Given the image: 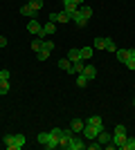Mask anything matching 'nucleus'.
<instances>
[{
  "instance_id": "1",
  "label": "nucleus",
  "mask_w": 135,
  "mask_h": 150,
  "mask_svg": "<svg viewBox=\"0 0 135 150\" xmlns=\"http://www.w3.org/2000/svg\"><path fill=\"white\" fill-rule=\"evenodd\" d=\"M2 144H5L7 150H20L23 146H25V134H5V139H2Z\"/></svg>"
},
{
  "instance_id": "2",
  "label": "nucleus",
  "mask_w": 135,
  "mask_h": 150,
  "mask_svg": "<svg viewBox=\"0 0 135 150\" xmlns=\"http://www.w3.org/2000/svg\"><path fill=\"white\" fill-rule=\"evenodd\" d=\"M90 16H92V7L90 5H81L79 7V11H77V16L72 18V23L77 27H86L88 25V20H90Z\"/></svg>"
},
{
  "instance_id": "3",
  "label": "nucleus",
  "mask_w": 135,
  "mask_h": 150,
  "mask_svg": "<svg viewBox=\"0 0 135 150\" xmlns=\"http://www.w3.org/2000/svg\"><path fill=\"white\" fill-rule=\"evenodd\" d=\"M126 139H129V134H126V125H117L115 132H113V144H115V148L124 150V144H126Z\"/></svg>"
},
{
  "instance_id": "4",
  "label": "nucleus",
  "mask_w": 135,
  "mask_h": 150,
  "mask_svg": "<svg viewBox=\"0 0 135 150\" xmlns=\"http://www.w3.org/2000/svg\"><path fill=\"white\" fill-rule=\"evenodd\" d=\"M95 50H106V52H115V40L113 38H95V43H92Z\"/></svg>"
},
{
  "instance_id": "5",
  "label": "nucleus",
  "mask_w": 135,
  "mask_h": 150,
  "mask_svg": "<svg viewBox=\"0 0 135 150\" xmlns=\"http://www.w3.org/2000/svg\"><path fill=\"white\" fill-rule=\"evenodd\" d=\"M72 137H74V132L68 128V130H63V134L59 137V148H63V150H70V141Z\"/></svg>"
},
{
  "instance_id": "6",
  "label": "nucleus",
  "mask_w": 135,
  "mask_h": 150,
  "mask_svg": "<svg viewBox=\"0 0 135 150\" xmlns=\"http://www.w3.org/2000/svg\"><path fill=\"white\" fill-rule=\"evenodd\" d=\"M70 16H68V13L65 11H56V13H50V23H54V25H56V23H70Z\"/></svg>"
},
{
  "instance_id": "7",
  "label": "nucleus",
  "mask_w": 135,
  "mask_h": 150,
  "mask_svg": "<svg viewBox=\"0 0 135 150\" xmlns=\"http://www.w3.org/2000/svg\"><path fill=\"white\" fill-rule=\"evenodd\" d=\"M81 132H84V137L88 139V141H92V139H97V134H99V128H95V125H88V123H86Z\"/></svg>"
},
{
  "instance_id": "8",
  "label": "nucleus",
  "mask_w": 135,
  "mask_h": 150,
  "mask_svg": "<svg viewBox=\"0 0 135 150\" xmlns=\"http://www.w3.org/2000/svg\"><path fill=\"white\" fill-rule=\"evenodd\" d=\"M115 56L119 63H126L131 56H135V50H115Z\"/></svg>"
},
{
  "instance_id": "9",
  "label": "nucleus",
  "mask_w": 135,
  "mask_h": 150,
  "mask_svg": "<svg viewBox=\"0 0 135 150\" xmlns=\"http://www.w3.org/2000/svg\"><path fill=\"white\" fill-rule=\"evenodd\" d=\"M41 29H43V25H41V23H39L36 18H32L29 23H27V31H29L32 36H39V34H41Z\"/></svg>"
},
{
  "instance_id": "10",
  "label": "nucleus",
  "mask_w": 135,
  "mask_h": 150,
  "mask_svg": "<svg viewBox=\"0 0 135 150\" xmlns=\"http://www.w3.org/2000/svg\"><path fill=\"white\" fill-rule=\"evenodd\" d=\"M63 11L70 16V18H74L79 11V5H74V2H63Z\"/></svg>"
},
{
  "instance_id": "11",
  "label": "nucleus",
  "mask_w": 135,
  "mask_h": 150,
  "mask_svg": "<svg viewBox=\"0 0 135 150\" xmlns=\"http://www.w3.org/2000/svg\"><path fill=\"white\" fill-rule=\"evenodd\" d=\"M86 123H88V125H95V128H99V130H104V121H101V117H99V114L88 117V119H86Z\"/></svg>"
},
{
  "instance_id": "12",
  "label": "nucleus",
  "mask_w": 135,
  "mask_h": 150,
  "mask_svg": "<svg viewBox=\"0 0 135 150\" xmlns=\"http://www.w3.org/2000/svg\"><path fill=\"white\" fill-rule=\"evenodd\" d=\"M54 29H56V25L47 20V23L43 25V29H41V34H39V36H41V38H45V36H50V34H54Z\"/></svg>"
},
{
  "instance_id": "13",
  "label": "nucleus",
  "mask_w": 135,
  "mask_h": 150,
  "mask_svg": "<svg viewBox=\"0 0 135 150\" xmlns=\"http://www.w3.org/2000/svg\"><path fill=\"white\" fill-rule=\"evenodd\" d=\"M86 148V141L81 137H72V141H70V150H84Z\"/></svg>"
},
{
  "instance_id": "14",
  "label": "nucleus",
  "mask_w": 135,
  "mask_h": 150,
  "mask_svg": "<svg viewBox=\"0 0 135 150\" xmlns=\"http://www.w3.org/2000/svg\"><path fill=\"white\" fill-rule=\"evenodd\" d=\"M97 141H99L101 146H106L108 141H113V134H110V132H106V130H99V134H97Z\"/></svg>"
},
{
  "instance_id": "15",
  "label": "nucleus",
  "mask_w": 135,
  "mask_h": 150,
  "mask_svg": "<svg viewBox=\"0 0 135 150\" xmlns=\"http://www.w3.org/2000/svg\"><path fill=\"white\" fill-rule=\"evenodd\" d=\"M84 125H86V121H81V119H72V121H70V130L77 134V132L84 130Z\"/></svg>"
},
{
  "instance_id": "16",
  "label": "nucleus",
  "mask_w": 135,
  "mask_h": 150,
  "mask_svg": "<svg viewBox=\"0 0 135 150\" xmlns=\"http://www.w3.org/2000/svg\"><path fill=\"white\" fill-rule=\"evenodd\" d=\"M20 13H23V16H27V18H29V20L39 16V11H34V9H32V7H29V5H23V7H20Z\"/></svg>"
},
{
  "instance_id": "17",
  "label": "nucleus",
  "mask_w": 135,
  "mask_h": 150,
  "mask_svg": "<svg viewBox=\"0 0 135 150\" xmlns=\"http://www.w3.org/2000/svg\"><path fill=\"white\" fill-rule=\"evenodd\" d=\"M81 74H86V79H88V81H92V79L97 76V67H95V65H86Z\"/></svg>"
},
{
  "instance_id": "18",
  "label": "nucleus",
  "mask_w": 135,
  "mask_h": 150,
  "mask_svg": "<svg viewBox=\"0 0 135 150\" xmlns=\"http://www.w3.org/2000/svg\"><path fill=\"white\" fill-rule=\"evenodd\" d=\"M59 67L63 69V72H68V74H72V61L70 58H61V61H59Z\"/></svg>"
},
{
  "instance_id": "19",
  "label": "nucleus",
  "mask_w": 135,
  "mask_h": 150,
  "mask_svg": "<svg viewBox=\"0 0 135 150\" xmlns=\"http://www.w3.org/2000/svg\"><path fill=\"white\" fill-rule=\"evenodd\" d=\"M92 52H95V47H92V45H90V47H81V61L92 58Z\"/></svg>"
},
{
  "instance_id": "20",
  "label": "nucleus",
  "mask_w": 135,
  "mask_h": 150,
  "mask_svg": "<svg viewBox=\"0 0 135 150\" xmlns=\"http://www.w3.org/2000/svg\"><path fill=\"white\" fill-rule=\"evenodd\" d=\"M41 47H43V38H41V36H36V38L32 40V52H34V54H39V52H41Z\"/></svg>"
},
{
  "instance_id": "21",
  "label": "nucleus",
  "mask_w": 135,
  "mask_h": 150,
  "mask_svg": "<svg viewBox=\"0 0 135 150\" xmlns=\"http://www.w3.org/2000/svg\"><path fill=\"white\" fill-rule=\"evenodd\" d=\"M86 67V61H77V63H72V74H81Z\"/></svg>"
},
{
  "instance_id": "22",
  "label": "nucleus",
  "mask_w": 135,
  "mask_h": 150,
  "mask_svg": "<svg viewBox=\"0 0 135 150\" xmlns=\"http://www.w3.org/2000/svg\"><path fill=\"white\" fill-rule=\"evenodd\" d=\"M68 58H70L72 63L81 61V50H70V52H68Z\"/></svg>"
},
{
  "instance_id": "23",
  "label": "nucleus",
  "mask_w": 135,
  "mask_h": 150,
  "mask_svg": "<svg viewBox=\"0 0 135 150\" xmlns=\"http://www.w3.org/2000/svg\"><path fill=\"white\" fill-rule=\"evenodd\" d=\"M45 148H47V150H54V148H59V137H54V134H50V141L45 144Z\"/></svg>"
},
{
  "instance_id": "24",
  "label": "nucleus",
  "mask_w": 135,
  "mask_h": 150,
  "mask_svg": "<svg viewBox=\"0 0 135 150\" xmlns=\"http://www.w3.org/2000/svg\"><path fill=\"white\" fill-rule=\"evenodd\" d=\"M27 5L32 7L34 11H41V9H43V5H45V0H29Z\"/></svg>"
},
{
  "instance_id": "25",
  "label": "nucleus",
  "mask_w": 135,
  "mask_h": 150,
  "mask_svg": "<svg viewBox=\"0 0 135 150\" xmlns=\"http://www.w3.org/2000/svg\"><path fill=\"white\" fill-rule=\"evenodd\" d=\"M36 141H39L41 146L45 148V144L50 141V132H39V137H36Z\"/></svg>"
},
{
  "instance_id": "26",
  "label": "nucleus",
  "mask_w": 135,
  "mask_h": 150,
  "mask_svg": "<svg viewBox=\"0 0 135 150\" xmlns=\"http://www.w3.org/2000/svg\"><path fill=\"white\" fill-rule=\"evenodd\" d=\"M41 52H54V43L52 40H47V38H43V47H41Z\"/></svg>"
},
{
  "instance_id": "27",
  "label": "nucleus",
  "mask_w": 135,
  "mask_h": 150,
  "mask_svg": "<svg viewBox=\"0 0 135 150\" xmlns=\"http://www.w3.org/2000/svg\"><path fill=\"white\" fill-rule=\"evenodd\" d=\"M88 83H90V81L86 79V74H79V76H77V85H79V88H86Z\"/></svg>"
},
{
  "instance_id": "28",
  "label": "nucleus",
  "mask_w": 135,
  "mask_h": 150,
  "mask_svg": "<svg viewBox=\"0 0 135 150\" xmlns=\"http://www.w3.org/2000/svg\"><path fill=\"white\" fill-rule=\"evenodd\" d=\"M124 150H135V137H129L126 144H124Z\"/></svg>"
},
{
  "instance_id": "29",
  "label": "nucleus",
  "mask_w": 135,
  "mask_h": 150,
  "mask_svg": "<svg viewBox=\"0 0 135 150\" xmlns=\"http://www.w3.org/2000/svg\"><path fill=\"white\" fill-rule=\"evenodd\" d=\"M9 92V81H0V94Z\"/></svg>"
},
{
  "instance_id": "30",
  "label": "nucleus",
  "mask_w": 135,
  "mask_h": 150,
  "mask_svg": "<svg viewBox=\"0 0 135 150\" xmlns=\"http://www.w3.org/2000/svg\"><path fill=\"white\" fill-rule=\"evenodd\" d=\"M9 76H11L9 69H0V81H9Z\"/></svg>"
},
{
  "instance_id": "31",
  "label": "nucleus",
  "mask_w": 135,
  "mask_h": 150,
  "mask_svg": "<svg viewBox=\"0 0 135 150\" xmlns=\"http://www.w3.org/2000/svg\"><path fill=\"white\" fill-rule=\"evenodd\" d=\"M36 58H39V61H47V58H50V52H39Z\"/></svg>"
},
{
  "instance_id": "32",
  "label": "nucleus",
  "mask_w": 135,
  "mask_h": 150,
  "mask_svg": "<svg viewBox=\"0 0 135 150\" xmlns=\"http://www.w3.org/2000/svg\"><path fill=\"white\" fill-rule=\"evenodd\" d=\"M124 65H126V67H129V69H135V56H131L129 61L124 63Z\"/></svg>"
},
{
  "instance_id": "33",
  "label": "nucleus",
  "mask_w": 135,
  "mask_h": 150,
  "mask_svg": "<svg viewBox=\"0 0 135 150\" xmlns=\"http://www.w3.org/2000/svg\"><path fill=\"white\" fill-rule=\"evenodd\" d=\"M50 134H54V137H61V134H63V128H52Z\"/></svg>"
},
{
  "instance_id": "34",
  "label": "nucleus",
  "mask_w": 135,
  "mask_h": 150,
  "mask_svg": "<svg viewBox=\"0 0 135 150\" xmlns=\"http://www.w3.org/2000/svg\"><path fill=\"white\" fill-rule=\"evenodd\" d=\"M7 45H9V40L5 36H0V47H7Z\"/></svg>"
},
{
  "instance_id": "35",
  "label": "nucleus",
  "mask_w": 135,
  "mask_h": 150,
  "mask_svg": "<svg viewBox=\"0 0 135 150\" xmlns=\"http://www.w3.org/2000/svg\"><path fill=\"white\" fill-rule=\"evenodd\" d=\"M70 2H74V5H79V7L84 5V0H70Z\"/></svg>"
},
{
  "instance_id": "36",
  "label": "nucleus",
  "mask_w": 135,
  "mask_h": 150,
  "mask_svg": "<svg viewBox=\"0 0 135 150\" xmlns=\"http://www.w3.org/2000/svg\"><path fill=\"white\" fill-rule=\"evenodd\" d=\"M133 108H135V99H133Z\"/></svg>"
},
{
  "instance_id": "37",
  "label": "nucleus",
  "mask_w": 135,
  "mask_h": 150,
  "mask_svg": "<svg viewBox=\"0 0 135 150\" xmlns=\"http://www.w3.org/2000/svg\"><path fill=\"white\" fill-rule=\"evenodd\" d=\"M63 2H70V0H63Z\"/></svg>"
}]
</instances>
